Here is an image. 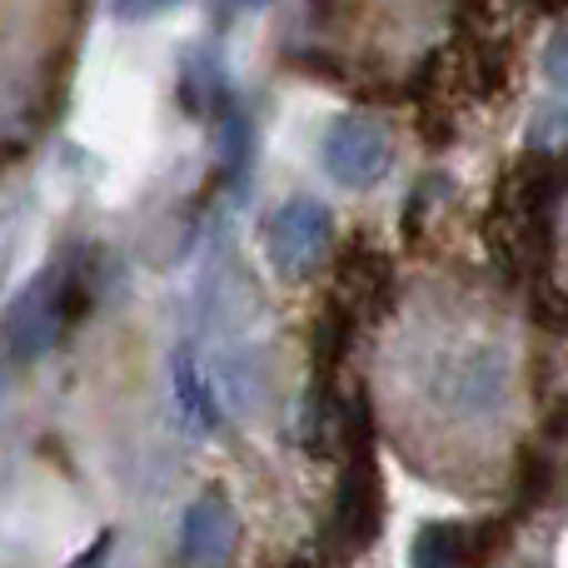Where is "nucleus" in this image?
Returning a JSON list of instances; mask_svg holds the SVG:
<instances>
[{"instance_id": "nucleus-2", "label": "nucleus", "mask_w": 568, "mask_h": 568, "mask_svg": "<svg viewBox=\"0 0 568 568\" xmlns=\"http://www.w3.org/2000/svg\"><path fill=\"white\" fill-rule=\"evenodd\" d=\"M339 444H344V474L334 489V519L329 534L344 554H359L379 539L384 529V479H379V454H374V424H369V404L354 394L344 404V424H339Z\"/></svg>"}, {"instance_id": "nucleus-10", "label": "nucleus", "mask_w": 568, "mask_h": 568, "mask_svg": "<svg viewBox=\"0 0 568 568\" xmlns=\"http://www.w3.org/2000/svg\"><path fill=\"white\" fill-rule=\"evenodd\" d=\"M554 489V459L544 449H519V469H514V519H529Z\"/></svg>"}, {"instance_id": "nucleus-7", "label": "nucleus", "mask_w": 568, "mask_h": 568, "mask_svg": "<svg viewBox=\"0 0 568 568\" xmlns=\"http://www.w3.org/2000/svg\"><path fill=\"white\" fill-rule=\"evenodd\" d=\"M394 294V270L374 245H354L339 265V294L334 300L354 314V320H374Z\"/></svg>"}, {"instance_id": "nucleus-13", "label": "nucleus", "mask_w": 568, "mask_h": 568, "mask_svg": "<svg viewBox=\"0 0 568 568\" xmlns=\"http://www.w3.org/2000/svg\"><path fill=\"white\" fill-rule=\"evenodd\" d=\"M544 65H549V80H554V85H564V90H568V36L554 40L549 55H544Z\"/></svg>"}, {"instance_id": "nucleus-5", "label": "nucleus", "mask_w": 568, "mask_h": 568, "mask_svg": "<svg viewBox=\"0 0 568 568\" xmlns=\"http://www.w3.org/2000/svg\"><path fill=\"white\" fill-rule=\"evenodd\" d=\"M320 155L329 180H339L344 190H369L389 175L394 165V145L389 130L374 115H339L320 140Z\"/></svg>"}, {"instance_id": "nucleus-8", "label": "nucleus", "mask_w": 568, "mask_h": 568, "mask_svg": "<svg viewBox=\"0 0 568 568\" xmlns=\"http://www.w3.org/2000/svg\"><path fill=\"white\" fill-rule=\"evenodd\" d=\"M409 568H469V529L449 519H434L414 534Z\"/></svg>"}, {"instance_id": "nucleus-12", "label": "nucleus", "mask_w": 568, "mask_h": 568, "mask_svg": "<svg viewBox=\"0 0 568 568\" xmlns=\"http://www.w3.org/2000/svg\"><path fill=\"white\" fill-rule=\"evenodd\" d=\"M529 310H534V320H539L549 334H564V339H568V290H559V284H549V280L534 284Z\"/></svg>"}, {"instance_id": "nucleus-1", "label": "nucleus", "mask_w": 568, "mask_h": 568, "mask_svg": "<svg viewBox=\"0 0 568 568\" xmlns=\"http://www.w3.org/2000/svg\"><path fill=\"white\" fill-rule=\"evenodd\" d=\"M568 195V155L534 150L494 185L484 245L504 280H539L554 265V215Z\"/></svg>"}, {"instance_id": "nucleus-14", "label": "nucleus", "mask_w": 568, "mask_h": 568, "mask_svg": "<svg viewBox=\"0 0 568 568\" xmlns=\"http://www.w3.org/2000/svg\"><path fill=\"white\" fill-rule=\"evenodd\" d=\"M0 389H6V379H0Z\"/></svg>"}, {"instance_id": "nucleus-6", "label": "nucleus", "mask_w": 568, "mask_h": 568, "mask_svg": "<svg viewBox=\"0 0 568 568\" xmlns=\"http://www.w3.org/2000/svg\"><path fill=\"white\" fill-rule=\"evenodd\" d=\"M240 549V514L220 489L200 494L180 524V559L185 568H230Z\"/></svg>"}, {"instance_id": "nucleus-3", "label": "nucleus", "mask_w": 568, "mask_h": 568, "mask_svg": "<svg viewBox=\"0 0 568 568\" xmlns=\"http://www.w3.org/2000/svg\"><path fill=\"white\" fill-rule=\"evenodd\" d=\"M80 304H85V294H80L75 270H65V265L40 270V275L16 294V304H10V314H6L10 354L26 364H36L40 354H50L60 339V329H65L70 320H80Z\"/></svg>"}, {"instance_id": "nucleus-11", "label": "nucleus", "mask_w": 568, "mask_h": 568, "mask_svg": "<svg viewBox=\"0 0 568 568\" xmlns=\"http://www.w3.org/2000/svg\"><path fill=\"white\" fill-rule=\"evenodd\" d=\"M180 95H185V105L195 110V115H215V110H225V80H220V70L210 65V60L190 55L185 60V85H180Z\"/></svg>"}, {"instance_id": "nucleus-4", "label": "nucleus", "mask_w": 568, "mask_h": 568, "mask_svg": "<svg viewBox=\"0 0 568 568\" xmlns=\"http://www.w3.org/2000/svg\"><path fill=\"white\" fill-rule=\"evenodd\" d=\"M334 245V215L310 195L284 200L265 220V255L280 280H304L324 265Z\"/></svg>"}, {"instance_id": "nucleus-9", "label": "nucleus", "mask_w": 568, "mask_h": 568, "mask_svg": "<svg viewBox=\"0 0 568 568\" xmlns=\"http://www.w3.org/2000/svg\"><path fill=\"white\" fill-rule=\"evenodd\" d=\"M170 374H175L180 414H185V419L195 424V429H210V424L220 419V409H215V394H210V384H205V374H200L195 354L180 349V354H175V364H170Z\"/></svg>"}]
</instances>
